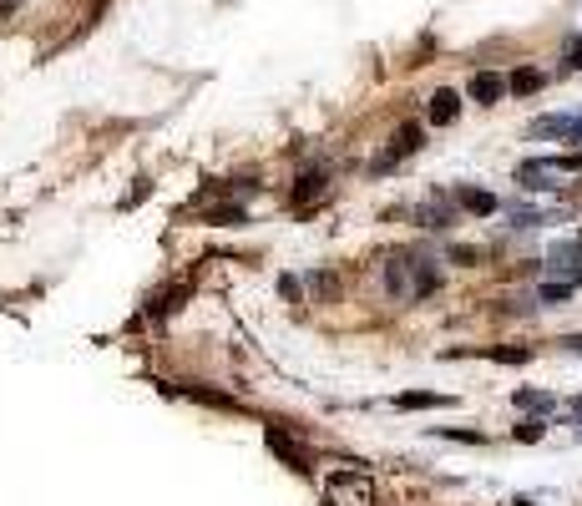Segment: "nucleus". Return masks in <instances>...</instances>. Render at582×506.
<instances>
[{
    "instance_id": "1",
    "label": "nucleus",
    "mask_w": 582,
    "mask_h": 506,
    "mask_svg": "<svg viewBox=\"0 0 582 506\" xmlns=\"http://www.w3.org/2000/svg\"><path fill=\"white\" fill-rule=\"evenodd\" d=\"M385 289H390L396 299H406V304H416V299H426V294L440 289V269L430 264V258L400 253V258H390V269H385Z\"/></svg>"
},
{
    "instance_id": "2",
    "label": "nucleus",
    "mask_w": 582,
    "mask_h": 506,
    "mask_svg": "<svg viewBox=\"0 0 582 506\" xmlns=\"http://www.w3.org/2000/svg\"><path fill=\"white\" fill-rule=\"evenodd\" d=\"M324 496H330V506H375V481L344 466V471L324 476Z\"/></svg>"
},
{
    "instance_id": "3",
    "label": "nucleus",
    "mask_w": 582,
    "mask_h": 506,
    "mask_svg": "<svg viewBox=\"0 0 582 506\" xmlns=\"http://www.w3.org/2000/svg\"><path fill=\"white\" fill-rule=\"evenodd\" d=\"M577 167H582V153H572V157H532V163L516 167V183L522 187H552L557 177L577 173Z\"/></svg>"
},
{
    "instance_id": "4",
    "label": "nucleus",
    "mask_w": 582,
    "mask_h": 506,
    "mask_svg": "<svg viewBox=\"0 0 582 506\" xmlns=\"http://www.w3.org/2000/svg\"><path fill=\"white\" fill-rule=\"evenodd\" d=\"M264 440H269V451H274V456H279V461H284V466H289V471H299V476H309V451H304V446H299V440H294V436H289V430H284V426H269V430H264Z\"/></svg>"
},
{
    "instance_id": "5",
    "label": "nucleus",
    "mask_w": 582,
    "mask_h": 506,
    "mask_svg": "<svg viewBox=\"0 0 582 506\" xmlns=\"http://www.w3.org/2000/svg\"><path fill=\"white\" fill-rule=\"evenodd\" d=\"M420 137H426V127H420V121H406V127H400V132L390 137V153H385L380 163H375V173H390V167H396L400 157L420 153Z\"/></svg>"
},
{
    "instance_id": "6",
    "label": "nucleus",
    "mask_w": 582,
    "mask_h": 506,
    "mask_svg": "<svg viewBox=\"0 0 582 506\" xmlns=\"http://www.w3.org/2000/svg\"><path fill=\"white\" fill-rule=\"evenodd\" d=\"M466 91H471L476 107H496V101L506 97V77H496V71H476L471 87H466Z\"/></svg>"
},
{
    "instance_id": "7",
    "label": "nucleus",
    "mask_w": 582,
    "mask_h": 506,
    "mask_svg": "<svg viewBox=\"0 0 582 506\" xmlns=\"http://www.w3.org/2000/svg\"><path fill=\"white\" fill-rule=\"evenodd\" d=\"M532 137H572V142H582V117H537L532 121Z\"/></svg>"
},
{
    "instance_id": "8",
    "label": "nucleus",
    "mask_w": 582,
    "mask_h": 506,
    "mask_svg": "<svg viewBox=\"0 0 582 506\" xmlns=\"http://www.w3.org/2000/svg\"><path fill=\"white\" fill-rule=\"evenodd\" d=\"M426 117L436 121V127H450V121L461 117V97H456V91L450 87H440L436 97H430V107H426Z\"/></svg>"
},
{
    "instance_id": "9",
    "label": "nucleus",
    "mask_w": 582,
    "mask_h": 506,
    "mask_svg": "<svg viewBox=\"0 0 582 506\" xmlns=\"http://www.w3.org/2000/svg\"><path fill=\"white\" fill-rule=\"evenodd\" d=\"M324 198V173H299L294 177V193H289V203H294V208H309V203H319Z\"/></svg>"
},
{
    "instance_id": "10",
    "label": "nucleus",
    "mask_w": 582,
    "mask_h": 506,
    "mask_svg": "<svg viewBox=\"0 0 582 506\" xmlns=\"http://www.w3.org/2000/svg\"><path fill=\"white\" fill-rule=\"evenodd\" d=\"M183 395L198 400V406H213V410H243L238 395H223V390H213V385H183Z\"/></svg>"
},
{
    "instance_id": "11",
    "label": "nucleus",
    "mask_w": 582,
    "mask_h": 506,
    "mask_svg": "<svg viewBox=\"0 0 582 506\" xmlns=\"http://www.w3.org/2000/svg\"><path fill=\"white\" fill-rule=\"evenodd\" d=\"M416 218H420V228H450L456 213H450L446 198H430V203H420V208H416Z\"/></svg>"
},
{
    "instance_id": "12",
    "label": "nucleus",
    "mask_w": 582,
    "mask_h": 506,
    "mask_svg": "<svg viewBox=\"0 0 582 506\" xmlns=\"http://www.w3.org/2000/svg\"><path fill=\"white\" fill-rule=\"evenodd\" d=\"M436 406H450V395H436V390H406V395H396V410H436Z\"/></svg>"
},
{
    "instance_id": "13",
    "label": "nucleus",
    "mask_w": 582,
    "mask_h": 506,
    "mask_svg": "<svg viewBox=\"0 0 582 506\" xmlns=\"http://www.w3.org/2000/svg\"><path fill=\"white\" fill-rule=\"evenodd\" d=\"M456 203H461L466 213H496V198L486 187H456Z\"/></svg>"
},
{
    "instance_id": "14",
    "label": "nucleus",
    "mask_w": 582,
    "mask_h": 506,
    "mask_svg": "<svg viewBox=\"0 0 582 506\" xmlns=\"http://www.w3.org/2000/svg\"><path fill=\"white\" fill-rule=\"evenodd\" d=\"M506 87H512L516 97H532V91L547 87V77H542V71H532V67H522V71H512V77H506Z\"/></svg>"
},
{
    "instance_id": "15",
    "label": "nucleus",
    "mask_w": 582,
    "mask_h": 506,
    "mask_svg": "<svg viewBox=\"0 0 582 506\" xmlns=\"http://www.w3.org/2000/svg\"><path fill=\"white\" fill-rule=\"evenodd\" d=\"M476 354H486V360H496V364H527L532 360L527 344H492V350H476Z\"/></svg>"
},
{
    "instance_id": "16",
    "label": "nucleus",
    "mask_w": 582,
    "mask_h": 506,
    "mask_svg": "<svg viewBox=\"0 0 582 506\" xmlns=\"http://www.w3.org/2000/svg\"><path fill=\"white\" fill-rule=\"evenodd\" d=\"M512 406H516V410H537V416H542V410H552L557 400H552L547 390H516V395H512Z\"/></svg>"
},
{
    "instance_id": "17",
    "label": "nucleus",
    "mask_w": 582,
    "mask_h": 506,
    "mask_svg": "<svg viewBox=\"0 0 582 506\" xmlns=\"http://www.w3.org/2000/svg\"><path fill=\"white\" fill-rule=\"evenodd\" d=\"M572 294H577L572 279H552V284H542V304H567Z\"/></svg>"
},
{
    "instance_id": "18",
    "label": "nucleus",
    "mask_w": 582,
    "mask_h": 506,
    "mask_svg": "<svg viewBox=\"0 0 582 506\" xmlns=\"http://www.w3.org/2000/svg\"><path fill=\"white\" fill-rule=\"evenodd\" d=\"M436 436H446V440H461V446H486V436H481V430H446V426H440Z\"/></svg>"
},
{
    "instance_id": "19",
    "label": "nucleus",
    "mask_w": 582,
    "mask_h": 506,
    "mask_svg": "<svg viewBox=\"0 0 582 506\" xmlns=\"http://www.w3.org/2000/svg\"><path fill=\"white\" fill-rule=\"evenodd\" d=\"M542 430H547V426H542V420H522V426H516L512 436L522 440V446H532V440H542Z\"/></svg>"
},
{
    "instance_id": "20",
    "label": "nucleus",
    "mask_w": 582,
    "mask_h": 506,
    "mask_svg": "<svg viewBox=\"0 0 582 506\" xmlns=\"http://www.w3.org/2000/svg\"><path fill=\"white\" fill-rule=\"evenodd\" d=\"M562 56H567V67H572V71H582V36H567Z\"/></svg>"
},
{
    "instance_id": "21",
    "label": "nucleus",
    "mask_w": 582,
    "mask_h": 506,
    "mask_svg": "<svg viewBox=\"0 0 582 506\" xmlns=\"http://www.w3.org/2000/svg\"><path fill=\"white\" fill-rule=\"evenodd\" d=\"M562 350H567V354H582V334H567V340H562Z\"/></svg>"
},
{
    "instance_id": "22",
    "label": "nucleus",
    "mask_w": 582,
    "mask_h": 506,
    "mask_svg": "<svg viewBox=\"0 0 582 506\" xmlns=\"http://www.w3.org/2000/svg\"><path fill=\"white\" fill-rule=\"evenodd\" d=\"M567 410H572V416L582 420V395H577V400H567Z\"/></svg>"
},
{
    "instance_id": "23",
    "label": "nucleus",
    "mask_w": 582,
    "mask_h": 506,
    "mask_svg": "<svg viewBox=\"0 0 582 506\" xmlns=\"http://www.w3.org/2000/svg\"><path fill=\"white\" fill-rule=\"evenodd\" d=\"M11 5H16V0H0V16H5V11H11Z\"/></svg>"
}]
</instances>
